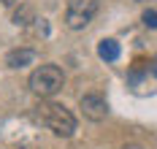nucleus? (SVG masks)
Listing matches in <instances>:
<instances>
[{
  "mask_svg": "<svg viewBox=\"0 0 157 149\" xmlns=\"http://www.w3.org/2000/svg\"><path fill=\"white\" fill-rule=\"evenodd\" d=\"M35 119L41 125H46L54 136H63V138L73 136V130H76V119H73V114L65 109L63 103H38Z\"/></svg>",
  "mask_w": 157,
  "mask_h": 149,
  "instance_id": "obj_1",
  "label": "nucleus"
},
{
  "mask_svg": "<svg viewBox=\"0 0 157 149\" xmlns=\"http://www.w3.org/2000/svg\"><path fill=\"white\" fill-rule=\"evenodd\" d=\"M63 82H65V76L57 65H41L30 73V90H33V95H38V98L57 95L63 90Z\"/></svg>",
  "mask_w": 157,
  "mask_h": 149,
  "instance_id": "obj_2",
  "label": "nucleus"
},
{
  "mask_svg": "<svg viewBox=\"0 0 157 149\" xmlns=\"http://www.w3.org/2000/svg\"><path fill=\"white\" fill-rule=\"evenodd\" d=\"M100 8V0H68V8H65V25L71 30H81L87 27L95 19Z\"/></svg>",
  "mask_w": 157,
  "mask_h": 149,
  "instance_id": "obj_3",
  "label": "nucleus"
},
{
  "mask_svg": "<svg viewBox=\"0 0 157 149\" xmlns=\"http://www.w3.org/2000/svg\"><path fill=\"white\" fill-rule=\"evenodd\" d=\"M78 106H81V114L87 117V119H92V122H100V119H106V114H109V103H106V98H100V95H84Z\"/></svg>",
  "mask_w": 157,
  "mask_h": 149,
  "instance_id": "obj_4",
  "label": "nucleus"
},
{
  "mask_svg": "<svg viewBox=\"0 0 157 149\" xmlns=\"http://www.w3.org/2000/svg\"><path fill=\"white\" fill-rule=\"evenodd\" d=\"M33 60H35V52L33 49H14L6 57V63L11 68H22V65H27V63H33Z\"/></svg>",
  "mask_w": 157,
  "mask_h": 149,
  "instance_id": "obj_5",
  "label": "nucleus"
},
{
  "mask_svg": "<svg viewBox=\"0 0 157 149\" xmlns=\"http://www.w3.org/2000/svg\"><path fill=\"white\" fill-rule=\"evenodd\" d=\"M98 54H100V60H106V63H114V60H119V44L117 41H100V46H98Z\"/></svg>",
  "mask_w": 157,
  "mask_h": 149,
  "instance_id": "obj_6",
  "label": "nucleus"
},
{
  "mask_svg": "<svg viewBox=\"0 0 157 149\" xmlns=\"http://www.w3.org/2000/svg\"><path fill=\"white\" fill-rule=\"evenodd\" d=\"M144 25L152 27V30H157V11H146L144 14Z\"/></svg>",
  "mask_w": 157,
  "mask_h": 149,
  "instance_id": "obj_7",
  "label": "nucleus"
},
{
  "mask_svg": "<svg viewBox=\"0 0 157 149\" xmlns=\"http://www.w3.org/2000/svg\"><path fill=\"white\" fill-rule=\"evenodd\" d=\"M152 73L157 76V57H155V63H152Z\"/></svg>",
  "mask_w": 157,
  "mask_h": 149,
  "instance_id": "obj_8",
  "label": "nucleus"
},
{
  "mask_svg": "<svg viewBox=\"0 0 157 149\" xmlns=\"http://www.w3.org/2000/svg\"><path fill=\"white\" fill-rule=\"evenodd\" d=\"M0 3H3V6H14L16 0H0Z\"/></svg>",
  "mask_w": 157,
  "mask_h": 149,
  "instance_id": "obj_9",
  "label": "nucleus"
},
{
  "mask_svg": "<svg viewBox=\"0 0 157 149\" xmlns=\"http://www.w3.org/2000/svg\"><path fill=\"white\" fill-rule=\"evenodd\" d=\"M141 3H144V0H141Z\"/></svg>",
  "mask_w": 157,
  "mask_h": 149,
  "instance_id": "obj_10",
  "label": "nucleus"
}]
</instances>
